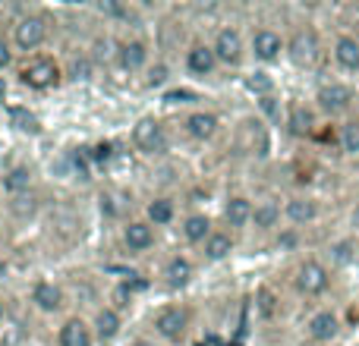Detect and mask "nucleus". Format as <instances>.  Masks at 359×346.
<instances>
[{"label":"nucleus","instance_id":"1","mask_svg":"<svg viewBox=\"0 0 359 346\" xmlns=\"http://www.w3.org/2000/svg\"><path fill=\"white\" fill-rule=\"evenodd\" d=\"M50 41V16L41 10H29L13 19L10 25V44L16 54H41V48Z\"/></svg>","mask_w":359,"mask_h":346},{"label":"nucleus","instance_id":"2","mask_svg":"<svg viewBox=\"0 0 359 346\" xmlns=\"http://www.w3.org/2000/svg\"><path fill=\"white\" fill-rule=\"evenodd\" d=\"M151 331L161 346H183L192 331V312L183 303H168L151 315Z\"/></svg>","mask_w":359,"mask_h":346},{"label":"nucleus","instance_id":"3","mask_svg":"<svg viewBox=\"0 0 359 346\" xmlns=\"http://www.w3.org/2000/svg\"><path fill=\"white\" fill-rule=\"evenodd\" d=\"M334 286V271H331L328 261L316 258V255H306L297 261L293 268V290L303 299H322L331 293Z\"/></svg>","mask_w":359,"mask_h":346},{"label":"nucleus","instance_id":"4","mask_svg":"<svg viewBox=\"0 0 359 346\" xmlns=\"http://www.w3.org/2000/svg\"><path fill=\"white\" fill-rule=\"evenodd\" d=\"M16 79L29 92H50L63 82V63L50 54H32L19 63Z\"/></svg>","mask_w":359,"mask_h":346},{"label":"nucleus","instance_id":"5","mask_svg":"<svg viewBox=\"0 0 359 346\" xmlns=\"http://www.w3.org/2000/svg\"><path fill=\"white\" fill-rule=\"evenodd\" d=\"M246 48H249V60L259 63V67H274V63L284 60L287 54V35L274 25H255L246 38Z\"/></svg>","mask_w":359,"mask_h":346},{"label":"nucleus","instance_id":"6","mask_svg":"<svg viewBox=\"0 0 359 346\" xmlns=\"http://www.w3.org/2000/svg\"><path fill=\"white\" fill-rule=\"evenodd\" d=\"M322 54H325V48H322V35H318L316 25L303 22L287 35V54L284 57L293 63V67L312 69L318 60H322Z\"/></svg>","mask_w":359,"mask_h":346},{"label":"nucleus","instance_id":"7","mask_svg":"<svg viewBox=\"0 0 359 346\" xmlns=\"http://www.w3.org/2000/svg\"><path fill=\"white\" fill-rule=\"evenodd\" d=\"M130 142L142 158H164L170 151V132L158 117H139L133 123Z\"/></svg>","mask_w":359,"mask_h":346},{"label":"nucleus","instance_id":"8","mask_svg":"<svg viewBox=\"0 0 359 346\" xmlns=\"http://www.w3.org/2000/svg\"><path fill=\"white\" fill-rule=\"evenodd\" d=\"M208 44H211V50H215L221 69H240L249 57L246 35H243V29H236V25H221Z\"/></svg>","mask_w":359,"mask_h":346},{"label":"nucleus","instance_id":"9","mask_svg":"<svg viewBox=\"0 0 359 346\" xmlns=\"http://www.w3.org/2000/svg\"><path fill=\"white\" fill-rule=\"evenodd\" d=\"M316 111L325 117H344L356 107V88L344 79H328L316 88Z\"/></svg>","mask_w":359,"mask_h":346},{"label":"nucleus","instance_id":"10","mask_svg":"<svg viewBox=\"0 0 359 346\" xmlns=\"http://www.w3.org/2000/svg\"><path fill=\"white\" fill-rule=\"evenodd\" d=\"M120 246L126 255L139 258V255H149L158 246V230L151 227L145 217H126L120 223Z\"/></svg>","mask_w":359,"mask_h":346},{"label":"nucleus","instance_id":"11","mask_svg":"<svg viewBox=\"0 0 359 346\" xmlns=\"http://www.w3.org/2000/svg\"><path fill=\"white\" fill-rule=\"evenodd\" d=\"M341 331H344V321H341V315H337V309H331V305L316 309L303 324L306 340L316 346H331L341 337Z\"/></svg>","mask_w":359,"mask_h":346},{"label":"nucleus","instance_id":"12","mask_svg":"<svg viewBox=\"0 0 359 346\" xmlns=\"http://www.w3.org/2000/svg\"><path fill=\"white\" fill-rule=\"evenodd\" d=\"M236 148L249 158H265L271 148V132L262 117H243L236 123Z\"/></svg>","mask_w":359,"mask_h":346},{"label":"nucleus","instance_id":"13","mask_svg":"<svg viewBox=\"0 0 359 346\" xmlns=\"http://www.w3.org/2000/svg\"><path fill=\"white\" fill-rule=\"evenodd\" d=\"M29 303H32V309L41 312V315H60L69 303V293H67V286L57 284V280L41 277L29 286Z\"/></svg>","mask_w":359,"mask_h":346},{"label":"nucleus","instance_id":"14","mask_svg":"<svg viewBox=\"0 0 359 346\" xmlns=\"http://www.w3.org/2000/svg\"><path fill=\"white\" fill-rule=\"evenodd\" d=\"M322 221V202L309 192H293L284 198V223H290V230H303Z\"/></svg>","mask_w":359,"mask_h":346},{"label":"nucleus","instance_id":"15","mask_svg":"<svg viewBox=\"0 0 359 346\" xmlns=\"http://www.w3.org/2000/svg\"><path fill=\"white\" fill-rule=\"evenodd\" d=\"M88 324H92V334H95V343H98V346L117 343L120 337H123V328H126L123 315H120L114 305H107V303L95 305V312H92V318H88Z\"/></svg>","mask_w":359,"mask_h":346},{"label":"nucleus","instance_id":"16","mask_svg":"<svg viewBox=\"0 0 359 346\" xmlns=\"http://www.w3.org/2000/svg\"><path fill=\"white\" fill-rule=\"evenodd\" d=\"M183 136L192 139L198 145H208L221 136V117L215 111H205V107H196V111L183 113Z\"/></svg>","mask_w":359,"mask_h":346},{"label":"nucleus","instance_id":"17","mask_svg":"<svg viewBox=\"0 0 359 346\" xmlns=\"http://www.w3.org/2000/svg\"><path fill=\"white\" fill-rule=\"evenodd\" d=\"M280 221H284V198L262 195L252 202V223H249V230H255L262 236H271L280 230Z\"/></svg>","mask_w":359,"mask_h":346},{"label":"nucleus","instance_id":"18","mask_svg":"<svg viewBox=\"0 0 359 346\" xmlns=\"http://www.w3.org/2000/svg\"><path fill=\"white\" fill-rule=\"evenodd\" d=\"M192 280H196V261H192L186 252H174V255H168V258H164V265H161L164 290L180 293V290H186Z\"/></svg>","mask_w":359,"mask_h":346},{"label":"nucleus","instance_id":"19","mask_svg":"<svg viewBox=\"0 0 359 346\" xmlns=\"http://www.w3.org/2000/svg\"><path fill=\"white\" fill-rule=\"evenodd\" d=\"M252 202L255 198L243 195V192H230L227 198H224L221 205V221H224V230H230V233H243V230H249V223H252Z\"/></svg>","mask_w":359,"mask_h":346},{"label":"nucleus","instance_id":"20","mask_svg":"<svg viewBox=\"0 0 359 346\" xmlns=\"http://www.w3.org/2000/svg\"><path fill=\"white\" fill-rule=\"evenodd\" d=\"M117 63L126 73H145L151 67V48L142 35H130L117 44Z\"/></svg>","mask_w":359,"mask_h":346},{"label":"nucleus","instance_id":"21","mask_svg":"<svg viewBox=\"0 0 359 346\" xmlns=\"http://www.w3.org/2000/svg\"><path fill=\"white\" fill-rule=\"evenodd\" d=\"M331 63L337 73L356 76L359 73V38L353 32H337L331 41Z\"/></svg>","mask_w":359,"mask_h":346},{"label":"nucleus","instance_id":"22","mask_svg":"<svg viewBox=\"0 0 359 346\" xmlns=\"http://www.w3.org/2000/svg\"><path fill=\"white\" fill-rule=\"evenodd\" d=\"M183 69L189 76H196V79H211L221 67H217V57L208 41H192L183 54Z\"/></svg>","mask_w":359,"mask_h":346},{"label":"nucleus","instance_id":"23","mask_svg":"<svg viewBox=\"0 0 359 346\" xmlns=\"http://www.w3.org/2000/svg\"><path fill=\"white\" fill-rule=\"evenodd\" d=\"M54 346H98L86 315H67L54 334Z\"/></svg>","mask_w":359,"mask_h":346},{"label":"nucleus","instance_id":"24","mask_svg":"<svg viewBox=\"0 0 359 346\" xmlns=\"http://www.w3.org/2000/svg\"><path fill=\"white\" fill-rule=\"evenodd\" d=\"M215 230H217L215 221H211V214H205V211H189V214L180 217V240L192 249H202V242L208 240Z\"/></svg>","mask_w":359,"mask_h":346},{"label":"nucleus","instance_id":"25","mask_svg":"<svg viewBox=\"0 0 359 346\" xmlns=\"http://www.w3.org/2000/svg\"><path fill=\"white\" fill-rule=\"evenodd\" d=\"M233 252H236V236L224 227H217L215 233L202 242V249H198L205 265H221V261H227Z\"/></svg>","mask_w":359,"mask_h":346},{"label":"nucleus","instance_id":"26","mask_svg":"<svg viewBox=\"0 0 359 346\" xmlns=\"http://www.w3.org/2000/svg\"><path fill=\"white\" fill-rule=\"evenodd\" d=\"M32 186H35V170H32V164H25V161H19V164H13V167H6L4 177H0V189H4L10 198L29 195Z\"/></svg>","mask_w":359,"mask_h":346},{"label":"nucleus","instance_id":"27","mask_svg":"<svg viewBox=\"0 0 359 346\" xmlns=\"http://www.w3.org/2000/svg\"><path fill=\"white\" fill-rule=\"evenodd\" d=\"M145 221L151 223L155 230L161 227H170V223H177L180 217V208H177V198L174 195H151L149 205H145Z\"/></svg>","mask_w":359,"mask_h":346},{"label":"nucleus","instance_id":"28","mask_svg":"<svg viewBox=\"0 0 359 346\" xmlns=\"http://www.w3.org/2000/svg\"><path fill=\"white\" fill-rule=\"evenodd\" d=\"M284 126L293 139H306V136L316 132V117H312V111L306 104L290 101V104L284 107Z\"/></svg>","mask_w":359,"mask_h":346},{"label":"nucleus","instance_id":"29","mask_svg":"<svg viewBox=\"0 0 359 346\" xmlns=\"http://www.w3.org/2000/svg\"><path fill=\"white\" fill-rule=\"evenodd\" d=\"M337 148L347 158H359V117H350L337 126Z\"/></svg>","mask_w":359,"mask_h":346},{"label":"nucleus","instance_id":"30","mask_svg":"<svg viewBox=\"0 0 359 346\" xmlns=\"http://www.w3.org/2000/svg\"><path fill=\"white\" fill-rule=\"evenodd\" d=\"M10 123L16 126L19 132H29V136H38V132H41V120H38L29 107H13V111H10Z\"/></svg>","mask_w":359,"mask_h":346},{"label":"nucleus","instance_id":"31","mask_svg":"<svg viewBox=\"0 0 359 346\" xmlns=\"http://www.w3.org/2000/svg\"><path fill=\"white\" fill-rule=\"evenodd\" d=\"M331 271H334V265H350V261H356V240L353 236H347V240H337L331 242Z\"/></svg>","mask_w":359,"mask_h":346},{"label":"nucleus","instance_id":"32","mask_svg":"<svg viewBox=\"0 0 359 346\" xmlns=\"http://www.w3.org/2000/svg\"><path fill=\"white\" fill-rule=\"evenodd\" d=\"M95 76V57H88V54H79L69 67H63V79H76V82H88Z\"/></svg>","mask_w":359,"mask_h":346},{"label":"nucleus","instance_id":"33","mask_svg":"<svg viewBox=\"0 0 359 346\" xmlns=\"http://www.w3.org/2000/svg\"><path fill=\"white\" fill-rule=\"evenodd\" d=\"M246 92H252L255 101H262L278 92V85H274V79L268 73H252V76H246Z\"/></svg>","mask_w":359,"mask_h":346},{"label":"nucleus","instance_id":"34","mask_svg":"<svg viewBox=\"0 0 359 346\" xmlns=\"http://www.w3.org/2000/svg\"><path fill=\"white\" fill-rule=\"evenodd\" d=\"M255 312H259L262 318H274V315H278L280 303H278V296H274V290H268V286L255 290Z\"/></svg>","mask_w":359,"mask_h":346},{"label":"nucleus","instance_id":"35","mask_svg":"<svg viewBox=\"0 0 359 346\" xmlns=\"http://www.w3.org/2000/svg\"><path fill=\"white\" fill-rule=\"evenodd\" d=\"M170 82V67L164 60H155L149 69H145V85L149 88H164Z\"/></svg>","mask_w":359,"mask_h":346},{"label":"nucleus","instance_id":"36","mask_svg":"<svg viewBox=\"0 0 359 346\" xmlns=\"http://www.w3.org/2000/svg\"><path fill=\"white\" fill-rule=\"evenodd\" d=\"M88 151V161H92V167H101V164H107L114 158V142H95Z\"/></svg>","mask_w":359,"mask_h":346},{"label":"nucleus","instance_id":"37","mask_svg":"<svg viewBox=\"0 0 359 346\" xmlns=\"http://www.w3.org/2000/svg\"><path fill=\"white\" fill-rule=\"evenodd\" d=\"M198 95L189 92V88H170V92H164V104H192Z\"/></svg>","mask_w":359,"mask_h":346},{"label":"nucleus","instance_id":"38","mask_svg":"<svg viewBox=\"0 0 359 346\" xmlns=\"http://www.w3.org/2000/svg\"><path fill=\"white\" fill-rule=\"evenodd\" d=\"M13 60H16V50H13V44H10V35H4V32H0V73H4V69H10Z\"/></svg>","mask_w":359,"mask_h":346},{"label":"nucleus","instance_id":"39","mask_svg":"<svg viewBox=\"0 0 359 346\" xmlns=\"http://www.w3.org/2000/svg\"><path fill=\"white\" fill-rule=\"evenodd\" d=\"M98 13H104V16H123L126 6L123 4H114V0H111V4H98Z\"/></svg>","mask_w":359,"mask_h":346},{"label":"nucleus","instance_id":"40","mask_svg":"<svg viewBox=\"0 0 359 346\" xmlns=\"http://www.w3.org/2000/svg\"><path fill=\"white\" fill-rule=\"evenodd\" d=\"M130 346H161L155 340V337H149V334H139V337H133L130 340Z\"/></svg>","mask_w":359,"mask_h":346},{"label":"nucleus","instance_id":"41","mask_svg":"<svg viewBox=\"0 0 359 346\" xmlns=\"http://www.w3.org/2000/svg\"><path fill=\"white\" fill-rule=\"evenodd\" d=\"M350 230H353V236H359V205L350 211Z\"/></svg>","mask_w":359,"mask_h":346},{"label":"nucleus","instance_id":"42","mask_svg":"<svg viewBox=\"0 0 359 346\" xmlns=\"http://www.w3.org/2000/svg\"><path fill=\"white\" fill-rule=\"evenodd\" d=\"M4 324H6V299L0 296V328H4Z\"/></svg>","mask_w":359,"mask_h":346},{"label":"nucleus","instance_id":"43","mask_svg":"<svg viewBox=\"0 0 359 346\" xmlns=\"http://www.w3.org/2000/svg\"><path fill=\"white\" fill-rule=\"evenodd\" d=\"M4 95H6V79L0 76V101H4Z\"/></svg>","mask_w":359,"mask_h":346}]
</instances>
